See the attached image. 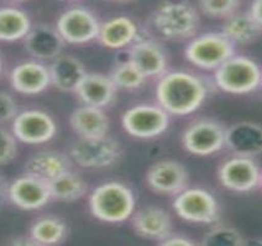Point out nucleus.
I'll return each mask as SVG.
<instances>
[{
	"mask_svg": "<svg viewBox=\"0 0 262 246\" xmlns=\"http://www.w3.org/2000/svg\"><path fill=\"white\" fill-rule=\"evenodd\" d=\"M156 97L159 105L168 114L188 115L204 103L207 85L195 75L176 71L161 77Z\"/></svg>",
	"mask_w": 262,
	"mask_h": 246,
	"instance_id": "f257e3e1",
	"label": "nucleus"
},
{
	"mask_svg": "<svg viewBox=\"0 0 262 246\" xmlns=\"http://www.w3.org/2000/svg\"><path fill=\"white\" fill-rule=\"evenodd\" d=\"M92 214L105 223H123L135 210L133 191L120 182L98 186L89 198Z\"/></svg>",
	"mask_w": 262,
	"mask_h": 246,
	"instance_id": "f03ea898",
	"label": "nucleus"
},
{
	"mask_svg": "<svg viewBox=\"0 0 262 246\" xmlns=\"http://www.w3.org/2000/svg\"><path fill=\"white\" fill-rule=\"evenodd\" d=\"M262 82L261 68L246 56H231L215 70V83L230 94H248L257 90Z\"/></svg>",
	"mask_w": 262,
	"mask_h": 246,
	"instance_id": "7ed1b4c3",
	"label": "nucleus"
},
{
	"mask_svg": "<svg viewBox=\"0 0 262 246\" xmlns=\"http://www.w3.org/2000/svg\"><path fill=\"white\" fill-rule=\"evenodd\" d=\"M154 25L168 40H187L198 30L199 16L187 3H166L155 11Z\"/></svg>",
	"mask_w": 262,
	"mask_h": 246,
	"instance_id": "20e7f679",
	"label": "nucleus"
},
{
	"mask_svg": "<svg viewBox=\"0 0 262 246\" xmlns=\"http://www.w3.org/2000/svg\"><path fill=\"white\" fill-rule=\"evenodd\" d=\"M184 55L196 67L216 70L234 56V43L223 32L204 34L190 41Z\"/></svg>",
	"mask_w": 262,
	"mask_h": 246,
	"instance_id": "39448f33",
	"label": "nucleus"
},
{
	"mask_svg": "<svg viewBox=\"0 0 262 246\" xmlns=\"http://www.w3.org/2000/svg\"><path fill=\"white\" fill-rule=\"evenodd\" d=\"M121 155L120 145L108 135L79 138L71 146L70 156L80 167L105 168L114 165Z\"/></svg>",
	"mask_w": 262,
	"mask_h": 246,
	"instance_id": "423d86ee",
	"label": "nucleus"
},
{
	"mask_svg": "<svg viewBox=\"0 0 262 246\" xmlns=\"http://www.w3.org/2000/svg\"><path fill=\"white\" fill-rule=\"evenodd\" d=\"M121 124L127 134L138 139H152L167 130L168 113L160 105H136L124 113Z\"/></svg>",
	"mask_w": 262,
	"mask_h": 246,
	"instance_id": "0eeeda50",
	"label": "nucleus"
},
{
	"mask_svg": "<svg viewBox=\"0 0 262 246\" xmlns=\"http://www.w3.org/2000/svg\"><path fill=\"white\" fill-rule=\"evenodd\" d=\"M173 208L181 218L190 223L210 224L219 216L215 197L203 188H186L176 194Z\"/></svg>",
	"mask_w": 262,
	"mask_h": 246,
	"instance_id": "6e6552de",
	"label": "nucleus"
},
{
	"mask_svg": "<svg viewBox=\"0 0 262 246\" xmlns=\"http://www.w3.org/2000/svg\"><path fill=\"white\" fill-rule=\"evenodd\" d=\"M182 145L192 155H214L225 146V129L215 120H196L184 130Z\"/></svg>",
	"mask_w": 262,
	"mask_h": 246,
	"instance_id": "1a4fd4ad",
	"label": "nucleus"
},
{
	"mask_svg": "<svg viewBox=\"0 0 262 246\" xmlns=\"http://www.w3.org/2000/svg\"><path fill=\"white\" fill-rule=\"evenodd\" d=\"M56 29L66 42L83 45L98 38L100 24L91 10L77 7L59 16Z\"/></svg>",
	"mask_w": 262,
	"mask_h": 246,
	"instance_id": "9d476101",
	"label": "nucleus"
},
{
	"mask_svg": "<svg viewBox=\"0 0 262 246\" xmlns=\"http://www.w3.org/2000/svg\"><path fill=\"white\" fill-rule=\"evenodd\" d=\"M56 131L57 125L51 115L37 109L19 113L13 120L15 138L25 144H45L51 140Z\"/></svg>",
	"mask_w": 262,
	"mask_h": 246,
	"instance_id": "9b49d317",
	"label": "nucleus"
},
{
	"mask_svg": "<svg viewBox=\"0 0 262 246\" xmlns=\"http://www.w3.org/2000/svg\"><path fill=\"white\" fill-rule=\"evenodd\" d=\"M8 198L24 210H37L52 199L49 182L28 172L8 186Z\"/></svg>",
	"mask_w": 262,
	"mask_h": 246,
	"instance_id": "f8f14e48",
	"label": "nucleus"
},
{
	"mask_svg": "<svg viewBox=\"0 0 262 246\" xmlns=\"http://www.w3.org/2000/svg\"><path fill=\"white\" fill-rule=\"evenodd\" d=\"M218 177L220 183L229 191L249 192L261 182V171L252 159L234 156L220 166Z\"/></svg>",
	"mask_w": 262,
	"mask_h": 246,
	"instance_id": "ddd939ff",
	"label": "nucleus"
},
{
	"mask_svg": "<svg viewBox=\"0 0 262 246\" xmlns=\"http://www.w3.org/2000/svg\"><path fill=\"white\" fill-rule=\"evenodd\" d=\"M146 181L156 193L176 195L187 188L188 172L180 162L165 160L151 166Z\"/></svg>",
	"mask_w": 262,
	"mask_h": 246,
	"instance_id": "4468645a",
	"label": "nucleus"
},
{
	"mask_svg": "<svg viewBox=\"0 0 262 246\" xmlns=\"http://www.w3.org/2000/svg\"><path fill=\"white\" fill-rule=\"evenodd\" d=\"M225 146L234 156L254 157L262 153V126L251 121H240L225 130Z\"/></svg>",
	"mask_w": 262,
	"mask_h": 246,
	"instance_id": "2eb2a0df",
	"label": "nucleus"
},
{
	"mask_svg": "<svg viewBox=\"0 0 262 246\" xmlns=\"http://www.w3.org/2000/svg\"><path fill=\"white\" fill-rule=\"evenodd\" d=\"M11 87L21 94L42 93L51 84L50 70L36 61L17 64L10 73Z\"/></svg>",
	"mask_w": 262,
	"mask_h": 246,
	"instance_id": "dca6fc26",
	"label": "nucleus"
},
{
	"mask_svg": "<svg viewBox=\"0 0 262 246\" xmlns=\"http://www.w3.org/2000/svg\"><path fill=\"white\" fill-rule=\"evenodd\" d=\"M133 227L135 233L142 238L162 241L171 235L172 219L165 209L150 206L135 213Z\"/></svg>",
	"mask_w": 262,
	"mask_h": 246,
	"instance_id": "f3484780",
	"label": "nucleus"
},
{
	"mask_svg": "<svg viewBox=\"0 0 262 246\" xmlns=\"http://www.w3.org/2000/svg\"><path fill=\"white\" fill-rule=\"evenodd\" d=\"M129 61L147 77H162L167 70V57L162 47L150 40L138 41L131 46Z\"/></svg>",
	"mask_w": 262,
	"mask_h": 246,
	"instance_id": "a211bd4d",
	"label": "nucleus"
},
{
	"mask_svg": "<svg viewBox=\"0 0 262 246\" xmlns=\"http://www.w3.org/2000/svg\"><path fill=\"white\" fill-rule=\"evenodd\" d=\"M117 90L110 77L99 73H87L77 87L76 94L83 104L103 109L114 100Z\"/></svg>",
	"mask_w": 262,
	"mask_h": 246,
	"instance_id": "6ab92c4d",
	"label": "nucleus"
},
{
	"mask_svg": "<svg viewBox=\"0 0 262 246\" xmlns=\"http://www.w3.org/2000/svg\"><path fill=\"white\" fill-rule=\"evenodd\" d=\"M64 40L57 29L40 25L31 29L25 37V49L37 60H55L62 52Z\"/></svg>",
	"mask_w": 262,
	"mask_h": 246,
	"instance_id": "aec40b11",
	"label": "nucleus"
},
{
	"mask_svg": "<svg viewBox=\"0 0 262 246\" xmlns=\"http://www.w3.org/2000/svg\"><path fill=\"white\" fill-rule=\"evenodd\" d=\"M70 124L79 138H99L108 135L109 119L102 108L83 105L71 114Z\"/></svg>",
	"mask_w": 262,
	"mask_h": 246,
	"instance_id": "412c9836",
	"label": "nucleus"
},
{
	"mask_svg": "<svg viewBox=\"0 0 262 246\" xmlns=\"http://www.w3.org/2000/svg\"><path fill=\"white\" fill-rule=\"evenodd\" d=\"M49 70L51 84L62 92H76L83 77L87 75L82 62L73 56H58Z\"/></svg>",
	"mask_w": 262,
	"mask_h": 246,
	"instance_id": "4be33fe9",
	"label": "nucleus"
},
{
	"mask_svg": "<svg viewBox=\"0 0 262 246\" xmlns=\"http://www.w3.org/2000/svg\"><path fill=\"white\" fill-rule=\"evenodd\" d=\"M138 36V26L126 16H117L100 25L98 40L108 49L118 50L133 43Z\"/></svg>",
	"mask_w": 262,
	"mask_h": 246,
	"instance_id": "5701e85b",
	"label": "nucleus"
},
{
	"mask_svg": "<svg viewBox=\"0 0 262 246\" xmlns=\"http://www.w3.org/2000/svg\"><path fill=\"white\" fill-rule=\"evenodd\" d=\"M70 160L57 151H40L34 153L25 164V172L47 182L70 171Z\"/></svg>",
	"mask_w": 262,
	"mask_h": 246,
	"instance_id": "b1692460",
	"label": "nucleus"
},
{
	"mask_svg": "<svg viewBox=\"0 0 262 246\" xmlns=\"http://www.w3.org/2000/svg\"><path fill=\"white\" fill-rule=\"evenodd\" d=\"M223 34L234 45H248L261 36L262 28L250 13H234L226 17L223 25Z\"/></svg>",
	"mask_w": 262,
	"mask_h": 246,
	"instance_id": "393cba45",
	"label": "nucleus"
},
{
	"mask_svg": "<svg viewBox=\"0 0 262 246\" xmlns=\"http://www.w3.org/2000/svg\"><path fill=\"white\" fill-rule=\"evenodd\" d=\"M31 30V21L25 11L14 7L0 8V41L14 42L25 38Z\"/></svg>",
	"mask_w": 262,
	"mask_h": 246,
	"instance_id": "a878e982",
	"label": "nucleus"
},
{
	"mask_svg": "<svg viewBox=\"0 0 262 246\" xmlns=\"http://www.w3.org/2000/svg\"><path fill=\"white\" fill-rule=\"evenodd\" d=\"M51 198L59 202L78 200L87 192V183L79 174L67 171L49 182Z\"/></svg>",
	"mask_w": 262,
	"mask_h": 246,
	"instance_id": "bb28decb",
	"label": "nucleus"
},
{
	"mask_svg": "<svg viewBox=\"0 0 262 246\" xmlns=\"http://www.w3.org/2000/svg\"><path fill=\"white\" fill-rule=\"evenodd\" d=\"M67 235V227L57 216H41L32 224L30 236L37 245L59 244Z\"/></svg>",
	"mask_w": 262,
	"mask_h": 246,
	"instance_id": "cd10ccee",
	"label": "nucleus"
},
{
	"mask_svg": "<svg viewBox=\"0 0 262 246\" xmlns=\"http://www.w3.org/2000/svg\"><path fill=\"white\" fill-rule=\"evenodd\" d=\"M115 87L125 91H134L141 87L146 81V77L141 71L130 61L120 63L114 68L110 75Z\"/></svg>",
	"mask_w": 262,
	"mask_h": 246,
	"instance_id": "c85d7f7f",
	"label": "nucleus"
},
{
	"mask_svg": "<svg viewBox=\"0 0 262 246\" xmlns=\"http://www.w3.org/2000/svg\"><path fill=\"white\" fill-rule=\"evenodd\" d=\"M202 245L205 246H241L244 238L237 230L229 227H216L205 234Z\"/></svg>",
	"mask_w": 262,
	"mask_h": 246,
	"instance_id": "c756f323",
	"label": "nucleus"
},
{
	"mask_svg": "<svg viewBox=\"0 0 262 246\" xmlns=\"http://www.w3.org/2000/svg\"><path fill=\"white\" fill-rule=\"evenodd\" d=\"M240 0H199V7L205 15L228 17L236 13Z\"/></svg>",
	"mask_w": 262,
	"mask_h": 246,
	"instance_id": "7c9ffc66",
	"label": "nucleus"
},
{
	"mask_svg": "<svg viewBox=\"0 0 262 246\" xmlns=\"http://www.w3.org/2000/svg\"><path fill=\"white\" fill-rule=\"evenodd\" d=\"M17 153V144L15 135L0 127V166L13 161Z\"/></svg>",
	"mask_w": 262,
	"mask_h": 246,
	"instance_id": "2f4dec72",
	"label": "nucleus"
},
{
	"mask_svg": "<svg viewBox=\"0 0 262 246\" xmlns=\"http://www.w3.org/2000/svg\"><path fill=\"white\" fill-rule=\"evenodd\" d=\"M17 115V105L14 98L5 92H0V125L14 120Z\"/></svg>",
	"mask_w": 262,
	"mask_h": 246,
	"instance_id": "473e14b6",
	"label": "nucleus"
},
{
	"mask_svg": "<svg viewBox=\"0 0 262 246\" xmlns=\"http://www.w3.org/2000/svg\"><path fill=\"white\" fill-rule=\"evenodd\" d=\"M161 245H180V246H183V245H193L194 242L190 241L186 238V236H182V235H169L167 236L166 239H163L162 241H160Z\"/></svg>",
	"mask_w": 262,
	"mask_h": 246,
	"instance_id": "72a5a7b5",
	"label": "nucleus"
},
{
	"mask_svg": "<svg viewBox=\"0 0 262 246\" xmlns=\"http://www.w3.org/2000/svg\"><path fill=\"white\" fill-rule=\"evenodd\" d=\"M249 13L262 28V0H252Z\"/></svg>",
	"mask_w": 262,
	"mask_h": 246,
	"instance_id": "f704fd0d",
	"label": "nucleus"
},
{
	"mask_svg": "<svg viewBox=\"0 0 262 246\" xmlns=\"http://www.w3.org/2000/svg\"><path fill=\"white\" fill-rule=\"evenodd\" d=\"M5 197H8V185L4 177L0 174V206H2V203L4 202Z\"/></svg>",
	"mask_w": 262,
	"mask_h": 246,
	"instance_id": "c9c22d12",
	"label": "nucleus"
},
{
	"mask_svg": "<svg viewBox=\"0 0 262 246\" xmlns=\"http://www.w3.org/2000/svg\"><path fill=\"white\" fill-rule=\"evenodd\" d=\"M0 72H2V58H0Z\"/></svg>",
	"mask_w": 262,
	"mask_h": 246,
	"instance_id": "e433bc0d",
	"label": "nucleus"
},
{
	"mask_svg": "<svg viewBox=\"0 0 262 246\" xmlns=\"http://www.w3.org/2000/svg\"><path fill=\"white\" fill-rule=\"evenodd\" d=\"M13 2H25V0H13Z\"/></svg>",
	"mask_w": 262,
	"mask_h": 246,
	"instance_id": "4c0bfd02",
	"label": "nucleus"
},
{
	"mask_svg": "<svg viewBox=\"0 0 262 246\" xmlns=\"http://www.w3.org/2000/svg\"><path fill=\"white\" fill-rule=\"evenodd\" d=\"M114 2H124V0H114Z\"/></svg>",
	"mask_w": 262,
	"mask_h": 246,
	"instance_id": "58836bf2",
	"label": "nucleus"
},
{
	"mask_svg": "<svg viewBox=\"0 0 262 246\" xmlns=\"http://www.w3.org/2000/svg\"><path fill=\"white\" fill-rule=\"evenodd\" d=\"M261 185H262V178H261Z\"/></svg>",
	"mask_w": 262,
	"mask_h": 246,
	"instance_id": "ea45409f",
	"label": "nucleus"
},
{
	"mask_svg": "<svg viewBox=\"0 0 262 246\" xmlns=\"http://www.w3.org/2000/svg\"><path fill=\"white\" fill-rule=\"evenodd\" d=\"M261 84H262V82H261Z\"/></svg>",
	"mask_w": 262,
	"mask_h": 246,
	"instance_id": "a19ab883",
	"label": "nucleus"
}]
</instances>
